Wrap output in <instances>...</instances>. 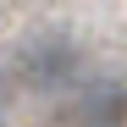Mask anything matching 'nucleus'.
I'll use <instances>...</instances> for the list:
<instances>
[{
  "label": "nucleus",
  "mask_w": 127,
  "mask_h": 127,
  "mask_svg": "<svg viewBox=\"0 0 127 127\" xmlns=\"http://www.w3.org/2000/svg\"><path fill=\"white\" fill-rule=\"evenodd\" d=\"M77 72H83V55H77L72 39H61V33H39L28 44H17V77H22L33 94H66L77 83Z\"/></svg>",
  "instance_id": "f257e3e1"
},
{
  "label": "nucleus",
  "mask_w": 127,
  "mask_h": 127,
  "mask_svg": "<svg viewBox=\"0 0 127 127\" xmlns=\"http://www.w3.org/2000/svg\"><path fill=\"white\" fill-rule=\"evenodd\" d=\"M77 122L83 127H122L127 122V83L116 77H94L77 89Z\"/></svg>",
  "instance_id": "f03ea898"
},
{
  "label": "nucleus",
  "mask_w": 127,
  "mask_h": 127,
  "mask_svg": "<svg viewBox=\"0 0 127 127\" xmlns=\"http://www.w3.org/2000/svg\"><path fill=\"white\" fill-rule=\"evenodd\" d=\"M0 122H6V83H0Z\"/></svg>",
  "instance_id": "7ed1b4c3"
}]
</instances>
